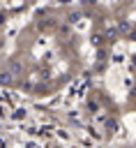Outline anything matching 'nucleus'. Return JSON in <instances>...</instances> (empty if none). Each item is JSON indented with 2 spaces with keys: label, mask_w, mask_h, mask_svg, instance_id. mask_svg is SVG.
<instances>
[{
  "label": "nucleus",
  "mask_w": 136,
  "mask_h": 148,
  "mask_svg": "<svg viewBox=\"0 0 136 148\" xmlns=\"http://www.w3.org/2000/svg\"><path fill=\"white\" fill-rule=\"evenodd\" d=\"M9 76H18L23 72V62L21 60H7V69H5Z\"/></svg>",
  "instance_id": "1"
},
{
  "label": "nucleus",
  "mask_w": 136,
  "mask_h": 148,
  "mask_svg": "<svg viewBox=\"0 0 136 148\" xmlns=\"http://www.w3.org/2000/svg\"><path fill=\"white\" fill-rule=\"evenodd\" d=\"M0 83H12V76H9L7 72H2V74H0Z\"/></svg>",
  "instance_id": "2"
},
{
  "label": "nucleus",
  "mask_w": 136,
  "mask_h": 148,
  "mask_svg": "<svg viewBox=\"0 0 136 148\" xmlns=\"http://www.w3.org/2000/svg\"><path fill=\"white\" fill-rule=\"evenodd\" d=\"M92 44H95V46L101 44V35H95V37H92Z\"/></svg>",
  "instance_id": "3"
}]
</instances>
